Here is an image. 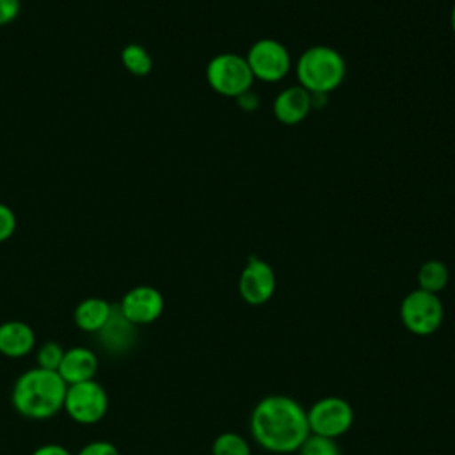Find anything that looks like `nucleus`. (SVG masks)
Returning a JSON list of instances; mask_svg holds the SVG:
<instances>
[{"label":"nucleus","mask_w":455,"mask_h":455,"mask_svg":"<svg viewBox=\"0 0 455 455\" xmlns=\"http://www.w3.org/2000/svg\"><path fill=\"white\" fill-rule=\"evenodd\" d=\"M75 455H119V450L110 441L94 439V441L84 444Z\"/></svg>","instance_id":"obj_21"},{"label":"nucleus","mask_w":455,"mask_h":455,"mask_svg":"<svg viewBox=\"0 0 455 455\" xmlns=\"http://www.w3.org/2000/svg\"><path fill=\"white\" fill-rule=\"evenodd\" d=\"M16 229V217L14 212L0 203V242L11 238Z\"/></svg>","instance_id":"obj_22"},{"label":"nucleus","mask_w":455,"mask_h":455,"mask_svg":"<svg viewBox=\"0 0 455 455\" xmlns=\"http://www.w3.org/2000/svg\"><path fill=\"white\" fill-rule=\"evenodd\" d=\"M252 439L272 453H291L309 435L306 409L286 395L261 398L249 419Z\"/></svg>","instance_id":"obj_1"},{"label":"nucleus","mask_w":455,"mask_h":455,"mask_svg":"<svg viewBox=\"0 0 455 455\" xmlns=\"http://www.w3.org/2000/svg\"><path fill=\"white\" fill-rule=\"evenodd\" d=\"M114 307L101 297H87L80 300L73 311L75 325L87 334H98L110 320Z\"/></svg>","instance_id":"obj_14"},{"label":"nucleus","mask_w":455,"mask_h":455,"mask_svg":"<svg viewBox=\"0 0 455 455\" xmlns=\"http://www.w3.org/2000/svg\"><path fill=\"white\" fill-rule=\"evenodd\" d=\"M309 434L338 439L347 434L354 423V409L341 396H323L316 400L307 411Z\"/></svg>","instance_id":"obj_7"},{"label":"nucleus","mask_w":455,"mask_h":455,"mask_svg":"<svg viewBox=\"0 0 455 455\" xmlns=\"http://www.w3.org/2000/svg\"><path fill=\"white\" fill-rule=\"evenodd\" d=\"M117 309L132 325H149L164 313V295L149 284H139L123 295Z\"/></svg>","instance_id":"obj_10"},{"label":"nucleus","mask_w":455,"mask_h":455,"mask_svg":"<svg viewBox=\"0 0 455 455\" xmlns=\"http://www.w3.org/2000/svg\"><path fill=\"white\" fill-rule=\"evenodd\" d=\"M245 60L252 76L268 84L283 80L291 68V59L286 46L270 37L254 41L245 55Z\"/></svg>","instance_id":"obj_8"},{"label":"nucleus","mask_w":455,"mask_h":455,"mask_svg":"<svg viewBox=\"0 0 455 455\" xmlns=\"http://www.w3.org/2000/svg\"><path fill=\"white\" fill-rule=\"evenodd\" d=\"M98 355L87 347H71L64 350L62 361L59 364V375L62 380L69 384H78L85 380H92L98 371Z\"/></svg>","instance_id":"obj_12"},{"label":"nucleus","mask_w":455,"mask_h":455,"mask_svg":"<svg viewBox=\"0 0 455 455\" xmlns=\"http://www.w3.org/2000/svg\"><path fill=\"white\" fill-rule=\"evenodd\" d=\"M68 384L59 371L32 366L18 375L11 391L14 411L34 421H44L57 416L64 407Z\"/></svg>","instance_id":"obj_2"},{"label":"nucleus","mask_w":455,"mask_h":455,"mask_svg":"<svg viewBox=\"0 0 455 455\" xmlns=\"http://www.w3.org/2000/svg\"><path fill=\"white\" fill-rule=\"evenodd\" d=\"M62 411L78 425H94L101 421L108 411V395L96 379L69 384Z\"/></svg>","instance_id":"obj_6"},{"label":"nucleus","mask_w":455,"mask_h":455,"mask_svg":"<svg viewBox=\"0 0 455 455\" xmlns=\"http://www.w3.org/2000/svg\"><path fill=\"white\" fill-rule=\"evenodd\" d=\"M450 281V270L441 259H427L418 270V288L439 293Z\"/></svg>","instance_id":"obj_16"},{"label":"nucleus","mask_w":455,"mask_h":455,"mask_svg":"<svg viewBox=\"0 0 455 455\" xmlns=\"http://www.w3.org/2000/svg\"><path fill=\"white\" fill-rule=\"evenodd\" d=\"M121 62L132 75H137V76H146L153 68L151 55L140 44L124 46L121 52Z\"/></svg>","instance_id":"obj_17"},{"label":"nucleus","mask_w":455,"mask_h":455,"mask_svg":"<svg viewBox=\"0 0 455 455\" xmlns=\"http://www.w3.org/2000/svg\"><path fill=\"white\" fill-rule=\"evenodd\" d=\"M30 455H75V453H71V451H69L66 446H62V444L48 443V444L37 446Z\"/></svg>","instance_id":"obj_24"},{"label":"nucleus","mask_w":455,"mask_h":455,"mask_svg":"<svg viewBox=\"0 0 455 455\" xmlns=\"http://www.w3.org/2000/svg\"><path fill=\"white\" fill-rule=\"evenodd\" d=\"M236 100H238V103H240V107H242L243 110H254V108L258 107V98H256V94H254L252 91L243 92V94L238 96Z\"/></svg>","instance_id":"obj_25"},{"label":"nucleus","mask_w":455,"mask_h":455,"mask_svg":"<svg viewBox=\"0 0 455 455\" xmlns=\"http://www.w3.org/2000/svg\"><path fill=\"white\" fill-rule=\"evenodd\" d=\"M297 451L299 455H341L339 446L334 439L315 434H309Z\"/></svg>","instance_id":"obj_20"},{"label":"nucleus","mask_w":455,"mask_h":455,"mask_svg":"<svg viewBox=\"0 0 455 455\" xmlns=\"http://www.w3.org/2000/svg\"><path fill=\"white\" fill-rule=\"evenodd\" d=\"M444 318V307L437 293L416 288L400 302V320L403 327L416 336L434 334Z\"/></svg>","instance_id":"obj_5"},{"label":"nucleus","mask_w":455,"mask_h":455,"mask_svg":"<svg viewBox=\"0 0 455 455\" xmlns=\"http://www.w3.org/2000/svg\"><path fill=\"white\" fill-rule=\"evenodd\" d=\"M20 12V0H0V25L12 21Z\"/></svg>","instance_id":"obj_23"},{"label":"nucleus","mask_w":455,"mask_h":455,"mask_svg":"<svg viewBox=\"0 0 455 455\" xmlns=\"http://www.w3.org/2000/svg\"><path fill=\"white\" fill-rule=\"evenodd\" d=\"M133 327L121 313L119 309H114L110 320L107 325L98 332L101 336V341L107 350L110 352H123L130 347L133 341Z\"/></svg>","instance_id":"obj_15"},{"label":"nucleus","mask_w":455,"mask_h":455,"mask_svg":"<svg viewBox=\"0 0 455 455\" xmlns=\"http://www.w3.org/2000/svg\"><path fill=\"white\" fill-rule=\"evenodd\" d=\"M299 85L311 94H327L341 85L347 75L343 55L332 46L316 44L304 50L295 64Z\"/></svg>","instance_id":"obj_3"},{"label":"nucleus","mask_w":455,"mask_h":455,"mask_svg":"<svg viewBox=\"0 0 455 455\" xmlns=\"http://www.w3.org/2000/svg\"><path fill=\"white\" fill-rule=\"evenodd\" d=\"M34 329L21 320L0 323V355L7 359H23L36 348Z\"/></svg>","instance_id":"obj_13"},{"label":"nucleus","mask_w":455,"mask_h":455,"mask_svg":"<svg viewBox=\"0 0 455 455\" xmlns=\"http://www.w3.org/2000/svg\"><path fill=\"white\" fill-rule=\"evenodd\" d=\"M206 82L226 98H238L251 91L254 76L245 57L236 53H219L206 66Z\"/></svg>","instance_id":"obj_4"},{"label":"nucleus","mask_w":455,"mask_h":455,"mask_svg":"<svg viewBox=\"0 0 455 455\" xmlns=\"http://www.w3.org/2000/svg\"><path fill=\"white\" fill-rule=\"evenodd\" d=\"M212 455H251V446L243 435L222 432L213 439Z\"/></svg>","instance_id":"obj_18"},{"label":"nucleus","mask_w":455,"mask_h":455,"mask_svg":"<svg viewBox=\"0 0 455 455\" xmlns=\"http://www.w3.org/2000/svg\"><path fill=\"white\" fill-rule=\"evenodd\" d=\"M450 25H451V30H453V34H455V4H453V7H451V14H450Z\"/></svg>","instance_id":"obj_26"},{"label":"nucleus","mask_w":455,"mask_h":455,"mask_svg":"<svg viewBox=\"0 0 455 455\" xmlns=\"http://www.w3.org/2000/svg\"><path fill=\"white\" fill-rule=\"evenodd\" d=\"M275 272L261 258L251 256L238 277V291L243 302L261 306L268 302L275 291Z\"/></svg>","instance_id":"obj_9"},{"label":"nucleus","mask_w":455,"mask_h":455,"mask_svg":"<svg viewBox=\"0 0 455 455\" xmlns=\"http://www.w3.org/2000/svg\"><path fill=\"white\" fill-rule=\"evenodd\" d=\"M62 355H64V348L57 341L48 339L36 348V366L57 371L62 361Z\"/></svg>","instance_id":"obj_19"},{"label":"nucleus","mask_w":455,"mask_h":455,"mask_svg":"<svg viewBox=\"0 0 455 455\" xmlns=\"http://www.w3.org/2000/svg\"><path fill=\"white\" fill-rule=\"evenodd\" d=\"M311 108H313V96L299 84L283 89L272 103L275 119L288 126L299 124L300 121H304Z\"/></svg>","instance_id":"obj_11"}]
</instances>
